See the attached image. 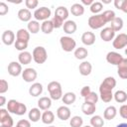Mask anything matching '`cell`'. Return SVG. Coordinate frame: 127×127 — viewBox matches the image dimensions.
Masks as SVG:
<instances>
[{
	"instance_id": "cell-1",
	"label": "cell",
	"mask_w": 127,
	"mask_h": 127,
	"mask_svg": "<svg viewBox=\"0 0 127 127\" xmlns=\"http://www.w3.org/2000/svg\"><path fill=\"white\" fill-rule=\"evenodd\" d=\"M116 86V79L113 76H107L103 79V81L100 83L99 86V93L100 98L103 102H110L113 98L112 89Z\"/></svg>"
},
{
	"instance_id": "cell-2",
	"label": "cell",
	"mask_w": 127,
	"mask_h": 127,
	"mask_svg": "<svg viewBox=\"0 0 127 127\" xmlns=\"http://www.w3.org/2000/svg\"><path fill=\"white\" fill-rule=\"evenodd\" d=\"M7 110L16 115H24L27 112V106L15 99H10L7 102Z\"/></svg>"
},
{
	"instance_id": "cell-3",
	"label": "cell",
	"mask_w": 127,
	"mask_h": 127,
	"mask_svg": "<svg viewBox=\"0 0 127 127\" xmlns=\"http://www.w3.org/2000/svg\"><path fill=\"white\" fill-rule=\"evenodd\" d=\"M48 91L50 93V97L54 100H59L63 97V89L59 81H51L48 84Z\"/></svg>"
},
{
	"instance_id": "cell-4",
	"label": "cell",
	"mask_w": 127,
	"mask_h": 127,
	"mask_svg": "<svg viewBox=\"0 0 127 127\" xmlns=\"http://www.w3.org/2000/svg\"><path fill=\"white\" fill-rule=\"evenodd\" d=\"M32 56H33V60L36 64H44L47 59H48V53H47V50L42 47V46H39V47H36L34 50H33V53H32Z\"/></svg>"
},
{
	"instance_id": "cell-5",
	"label": "cell",
	"mask_w": 127,
	"mask_h": 127,
	"mask_svg": "<svg viewBox=\"0 0 127 127\" xmlns=\"http://www.w3.org/2000/svg\"><path fill=\"white\" fill-rule=\"evenodd\" d=\"M60 44H61V47L62 49L66 52V53H69L71 51H73L76 47V42L74 39H72L71 37L69 36H63L61 37L60 39Z\"/></svg>"
},
{
	"instance_id": "cell-6",
	"label": "cell",
	"mask_w": 127,
	"mask_h": 127,
	"mask_svg": "<svg viewBox=\"0 0 127 127\" xmlns=\"http://www.w3.org/2000/svg\"><path fill=\"white\" fill-rule=\"evenodd\" d=\"M88 26L93 29V30H97V29H100L102 28L106 22L102 16V14H97V15H93V16H90L88 18Z\"/></svg>"
},
{
	"instance_id": "cell-7",
	"label": "cell",
	"mask_w": 127,
	"mask_h": 127,
	"mask_svg": "<svg viewBox=\"0 0 127 127\" xmlns=\"http://www.w3.org/2000/svg\"><path fill=\"white\" fill-rule=\"evenodd\" d=\"M52 12H51V9L48 8V7H41V8H38L35 10L34 12V17L37 21H47L49 20L50 16H51Z\"/></svg>"
},
{
	"instance_id": "cell-8",
	"label": "cell",
	"mask_w": 127,
	"mask_h": 127,
	"mask_svg": "<svg viewBox=\"0 0 127 127\" xmlns=\"http://www.w3.org/2000/svg\"><path fill=\"white\" fill-rule=\"evenodd\" d=\"M0 123L2 126L13 127L14 121H13V118L10 116L9 111L7 109H4V108L0 109Z\"/></svg>"
},
{
	"instance_id": "cell-9",
	"label": "cell",
	"mask_w": 127,
	"mask_h": 127,
	"mask_svg": "<svg viewBox=\"0 0 127 127\" xmlns=\"http://www.w3.org/2000/svg\"><path fill=\"white\" fill-rule=\"evenodd\" d=\"M112 46L116 50H121V49L125 48L127 46V34L121 33V34L117 35L112 42Z\"/></svg>"
},
{
	"instance_id": "cell-10",
	"label": "cell",
	"mask_w": 127,
	"mask_h": 127,
	"mask_svg": "<svg viewBox=\"0 0 127 127\" xmlns=\"http://www.w3.org/2000/svg\"><path fill=\"white\" fill-rule=\"evenodd\" d=\"M37 76H38V73L36 69L33 67H27L22 72V77L26 82H33L34 80H36Z\"/></svg>"
},
{
	"instance_id": "cell-11",
	"label": "cell",
	"mask_w": 127,
	"mask_h": 127,
	"mask_svg": "<svg viewBox=\"0 0 127 127\" xmlns=\"http://www.w3.org/2000/svg\"><path fill=\"white\" fill-rule=\"evenodd\" d=\"M22 64L18 62H11L8 64V73L12 76H18L22 74Z\"/></svg>"
},
{
	"instance_id": "cell-12",
	"label": "cell",
	"mask_w": 127,
	"mask_h": 127,
	"mask_svg": "<svg viewBox=\"0 0 127 127\" xmlns=\"http://www.w3.org/2000/svg\"><path fill=\"white\" fill-rule=\"evenodd\" d=\"M100 38L104 42H110L111 40H114L115 38V31L111 27L103 28L100 32Z\"/></svg>"
},
{
	"instance_id": "cell-13",
	"label": "cell",
	"mask_w": 127,
	"mask_h": 127,
	"mask_svg": "<svg viewBox=\"0 0 127 127\" xmlns=\"http://www.w3.org/2000/svg\"><path fill=\"white\" fill-rule=\"evenodd\" d=\"M123 60V57L119 54V53H116V52H109L107 55H106V61L108 64H111L113 65H118L121 61Z\"/></svg>"
},
{
	"instance_id": "cell-14",
	"label": "cell",
	"mask_w": 127,
	"mask_h": 127,
	"mask_svg": "<svg viewBox=\"0 0 127 127\" xmlns=\"http://www.w3.org/2000/svg\"><path fill=\"white\" fill-rule=\"evenodd\" d=\"M15 34L13 31L11 30H6L3 32L2 34V42L6 45V46H11L13 44H15Z\"/></svg>"
},
{
	"instance_id": "cell-15",
	"label": "cell",
	"mask_w": 127,
	"mask_h": 127,
	"mask_svg": "<svg viewBox=\"0 0 127 127\" xmlns=\"http://www.w3.org/2000/svg\"><path fill=\"white\" fill-rule=\"evenodd\" d=\"M57 116L61 119V120H67V119H70V109L67 107V106H60L58 109H57Z\"/></svg>"
},
{
	"instance_id": "cell-16",
	"label": "cell",
	"mask_w": 127,
	"mask_h": 127,
	"mask_svg": "<svg viewBox=\"0 0 127 127\" xmlns=\"http://www.w3.org/2000/svg\"><path fill=\"white\" fill-rule=\"evenodd\" d=\"M117 73L122 79H127V58H123L121 63L117 65Z\"/></svg>"
},
{
	"instance_id": "cell-17",
	"label": "cell",
	"mask_w": 127,
	"mask_h": 127,
	"mask_svg": "<svg viewBox=\"0 0 127 127\" xmlns=\"http://www.w3.org/2000/svg\"><path fill=\"white\" fill-rule=\"evenodd\" d=\"M63 28H64V32L65 34L71 35V34L75 33V31H76V29H77V26H76V24H75L74 21H72V20H67V21H65V22L64 23Z\"/></svg>"
},
{
	"instance_id": "cell-18",
	"label": "cell",
	"mask_w": 127,
	"mask_h": 127,
	"mask_svg": "<svg viewBox=\"0 0 127 127\" xmlns=\"http://www.w3.org/2000/svg\"><path fill=\"white\" fill-rule=\"evenodd\" d=\"M81 42L85 46H92L95 43V35L92 32H84L81 35Z\"/></svg>"
},
{
	"instance_id": "cell-19",
	"label": "cell",
	"mask_w": 127,
	"mask_h": 127,
	"mask_svg": "<svg viewBox=\"0 0 127 127\" xmlns=\"http://www.w3.org/2000/svg\"><path fill=\"white\" fill-rule=\"evenodd\" d=\"M78 70H79V73L83 76H86V75H89L91 73V70H92V65L89 62L87 61H84L82 62L79 66H78Z\"/></svg>"
},
{
	"instance_id": "cell-20",
	"label": "cell",
	"mask_w": 127,
	"mask_h": 127,
	"mask_svg": "<svg viewBox=\"0 0 127 127\" xmlns=\"http://www.w3.org/2000/svg\"><path fill=\"white\" fill-rule=\"evenodd\" d=\"M38 106L41 110H49V108L52 106V98L47 96L40 97V99L38 100Z\"/></svg>"
},
{
	"instance_id": "cell-21",
	"label": "cell",
	"mask_w": 127,
	"mask_h": 127,
	"mask_svg": "<svg viewBox=\"0 0 127 127\" xmlns=\"http://www.w3.org/2000/svg\"><path fill=\"white\" fill-rule=\"evenodd\" d=\"M18 18L22 21V22H30L31 19H32V13L29 9L27 8H23V9H20L18 11Z\"/></svg>"
},
{
	"instance_id": "cell-22",
	"label": "cell",
	"mask_w": 127,
	"mask_h": 127,
	"mask_svg": "<svg viewBox=\"0 0 127 127\" xmlns=\"http://www.w3.org/2000/svg\"><path fill=\"white\" fill-rule=\"evenodd\" d=\"M32 59H33L32 54L27 52V51L21 52L18 56V61L21 64H29L32 62Z\"/></svg>"
},
{
	"instance_id": "cell-23",
	"label": "cell",
	"mask_w": 127,
	"mask_h": 127,
	"mask_svg": "<svg viewBox=\"0 0 127 127\" xmlns=\"http://www.w3.org/2000/svg\"><path fill=\"white\" fill-rule=\"evenodd\" d=\"M42 92H43V85H42L40 82H35V83H33V84L30 86V88H29V93H30V95H32V96H34V97L41 95Z\"/></svg>"
},
{
	"instance_id": "cell-24",
	"label": "cell",
	"mask_w": 127,
	"mask_h": 127,
	"mask_svg": "<svg viewBox=\"0 0 127 127\" xmlns=\"http://www.w3.org/2000/svg\"><path fill=\"white\" fill-rule=\"evenodd\" d=\"M55 17L61 19L62 21H64L68 17V10L64 6H60L55 11Z\"/></svg>"
},
{
	"instance_id": "cell-25",
	"label": "cell",
	"mask_w": 127,
	"mask_h": 127,
	"mask_svg": "<svg viewBox=\"0 0 127 127\" xmlns=\"http://www.w3.org/2000/svg\"><path fill=\"white\" fill-rule=\"evenodd\" d=\"M70 13L75 16V17H79L81 15H83L84 13V7L82 4H79V3H74L71 5L70 7Z\"/></svg>"
},
{
	"instance_id": "cell-26",
	"label": "cell",
	"mask_w": 127,
	"mask_h": 127,
	"mask_svg": "<svg viewBox=\"0 0 127 127\" xmlns=\"http://www.w3.org/2000/svg\"><path fill=\"white\" fill-rule=\"evenodd\" d=\"M16 40L28 43L30 40V32L26 29H19L16 34Z\"/></svg>"
},
{
	"instance_id": "cell-27",
	"label": "cell",
	"mask_w": 127,
	"mask_h": 127,
	"mask_svg": "<svg viewBox=\"0 0 127 127\" xmlns=\"http://www.w3.org/2000/svg\"><path fill=\"white\" fill-rule=\"evenodd\" d=\"M95 110H96V106L93 103H89V102L84 101V103L81 106V111L85 115H92L95 112Z\"/></svg>"
},
{
	"instance_id": "cell-28",
	"label": "cell",
	"mask_w": 127,
	"mask_h": 127,
	"mask_svg": "<svg viewBox=\"0 0 127 127\" xmlns=\"http://www.w3.org/2000/svg\"><path fill=\"white\" fill-rule=\"evenodd\" d=\"M116 114H117V109H116V107L111 105V106H108V107L104 110L103 117H104V119H106V120H112V119L115 118Z\"/></svg>"
},
{
	"instance_id": "cell-29",
	"label": "cell",
	"mask_w": 127,
	"mask_h": 127,
	"mask_svg": "<svg viewBox=\"0 0 127 127\" xmlns=\"http://www.w3.org/2000/svg\"><path fill=\"white\" fill-rule=\"evenodd\" d=\"M28 117L32 122H38L42 118V113L40 111V108H32L29 111Z\"/></svg>"
},
{
	"instance_id": "cell-30",
	"label": "cell",
	"mask_w": 127,
	"mask_h": 127,
	"mask_svg": "<svg viewBox=\"0 0 127 127\" xmlns=\"http://www.w3.org/2000/svg\"><path fill=\"white\" fill-rule=\"evenodd\" d=\"M42 121H43V123L44 124H47V125H50V124H52L53 122H54V120H55V114L52 112V111H50V110H46L43 114H42Z\"/></svg>"
},
{
	"instance_id": "cell-31",
	"label": "cell",
	"mask_w": 127,
	"mask_h": 127,
	"mask_svg": "<svg viewBox=\"0 0 127 127\" xmlns=\"http://www.w3.org/2000/svg\"><path fill=\"white\" fill-rule=\"evenodd\" d=\"M54 29H55V27H54V23L52 20L44 21L41 25V30L44 34H51Z\"/></svg>"
},
{
	"instance_id": "cell-32",
	"label": "cell",
	"mask_w": 127,
	"mask_h": 127,
	"mask_svg": "<svg viewBox=\"0 0 127 127\" xmlns=\"http://www.w3.org/2000/svg\"><path fill=\"white\" fill-rule=\"evenodd\" d=\"M75 99H76V95H75V93L70 92V91L65 92V93L63 95V97H62L63 102H64V104H66V105H70V104L74 103Z\"/></svg>"
},
{
	"instance_id": "cell-33",
	"label": "cell",
	"mask_w": 127,
	"mask_h": 127,
	"mask_svg": "<svg viewBox=\"0 0 127 127\" xmlns=\"http://www.w3.org/2000/svg\"><path fill=\"white\" fill-rule=\"evenodd\" d=\"M40 23L37 21V20H32L28 23L27 25V29L30 33L32 34H37L39 31H40Z\"/></svg>"
},
{
	"instance_id": "cell-34",
	"label": "cell",
	"mask_w": 127,
	"mask_h": 127,
	"mask_svg": "<svg viewBox=\"0 0 127 127\" xmlns=\"http://www.w3.org/2000/svg\"><path fill=\"white\" fill-rule=\"evenodd\" d=\"M113 97H114V99H115L116 102H118V103H124L127 100V93L124 90H117L113 94Z\"/></svg>"
},
{
	"instance_id": "cell-35",
	"label": "cell",
	"mask_w": 127,
	"mask_h": 127,
	"mask_svg": "<svg viewBox=\"0 0 127 127\" xmlns=\"http://www.w3.org/2000/svg\"><path fill=\"white\" fill-rule=\"evenodd\" d=\"M87 55H88V52L83 47H79L74 50V57L77 60H84L87 57Z\"/></svg>"
},
{
	"instance_id": "cell-36",
	"label": "cell",
	"mask_w": 127,
	"mask_h": 127,
	"mask_svg": "<svg viewBox=\"0 0 127 127\" xmlns=\"http://www.w3.org/2000/svg\"><path fill=\"white\" fill-rule=\"evenodd\" d=\"M115 32L120 31L123 28V20L120 17H115L112 21H111V26H110Z\"/></svg>"
},
{
	"instance_id": "cell-37",
	"label": "cell",
	"mask_w": 127,
	"mask_h": 127,
	"mask_svg": "<svg viewBox=\"0 0 127 127\" xmlns=\"http://www.w3.org/2000/svg\"><path fill=\"white\" fill-rule=\"evenodd\" d=\"M90 125L92 127H102L104 125V120L100 115H94L90 118Z\"/></svg>"
},
{
	"instance_id": "cell-38",
	"label": "cell",
	"mask_w": 127,
	"mask_h": 127,
	"mask_svg": "<svg viewBox=\"0 0 127 127\" xmlns=\"http://www.w3.org/2000/svg\"><path fill=\"white\" fill-rule=\"evenodd\" d=\"M83 124V119L80 117V116H73L70 118L69 120V125L70 127H81Z\"/></svg>"
},
{
	"instance_id": "cell-39",
	"label": "cell",
	"mask_w": 127,
	"mask_h": 127,
	"mask_svg": "<svg viewBox=\"0 0 127 127\" xmlns=\"http://www.w3.org/2000/svg\"><path fill=\"white\" fill-rule=\"evenodd\" d=\"M103 8V5H102V2H99V1H95L92 3V5L90 6V11L91 13H93L94 15H97L99 12H101Z\"/></svg>"
},
{
	"instance_id": "cell-40",
	"label": "cell",
	"mask_w": 127,
	"mask_h": 127,
	"mask_svg": "<svg viewBox=\"0 0 127 127\" xmlns=\"http://www.w3.org/2000/svg\"><path fill=\"white\" fill-rule=\"evenodd\" d=\"M102 16H103V18H104V20H105L106 23H109V22L111 23V21L116 17L115 16V12L112 11V10H105L102 13Z\"/></svg>"
},
{
	"instance_id": "cell-41",
	"label": "cell",
	"mask_w": 127,
	"mask_h": 127,
	"mask_svg": "<svg viewBox=\"0 0 127 127\" xmlns=\"http://www.w3.org/2000/svg\"><path fill=\"white\" fill-rule=\"evenodd\" d=\"M84 101H85V102H89V103L96 104L97 101H98V95H97L95 92L91 91L86 97H84Z\"/></svg>"
},
{
	"instance_id": "cell-42",
	"label": "cell",
	"mask_w": 127,
	"mask_h": 127,
	"mask_svg": "<svg viewBox=\"0 0 127 127\" xmlns=\"http://www.w3.org/2000/svg\"><path fill=\"white\" fill-rule=\"evenodd\" d=\"M14 46H15L16 50H18V51H21V52H24V51L27 49V47H28V43H26V42H23V41H19V40H16V41H15V44H14Z\"/></svg>"
},
{
	"instance_id": "cell-43",
	"label": "cell",
	"mask_w": 127,
	"mask_h": 127,
	"mask_svg": "<svg viewBox=\"0 0 127 127\" xmlns=\"http://www.w3.org/2000/svg\"><path fill=\"white\" fill-rule=\"evenodd\" d=\"M38 4H39V1L38 0H26L25 1V5H26V7H27V9H35V8H37V6H38Z\"/></svg>"
},
{
	"instance_id": "cell-44",
	"label": "cell",
	"mask_w": 127,
	"mask_h": 127,
	"mask_svg": "<svg viewBox=\"0 0 127 127\" xmlns=\"http://www.w3.org/2000/svg\"><path fill=\"white\" fill-rule=\"evenodd\" d=\"M8 90V82L5 79L0 80V93L3 94Z\"/></svg>"
},
{
	"instance_id": "cell-45",
	"label": "cell",
	"mask_w": 127,
	"mask_h": 127,
	"mask_svg": "<svg viewBox=\"0 0 127 127\" xmlns=\"http://www.w3.org/2000/svg\"><path fill=\"white\" fill-rule=\"evenodd\" d=\"M9 11V8H8V5L5 3V2H1L0 3V15L1 16H4L8 13Z\"/></svg>"
},
{
	"instance_id": "cell-46",
	"label": "cell",
	"mask_w": 127,
	"mask_h": 127,
	"mask_svg": "<svg viewBox=\"0 0 127 127\" xmlns=\"http://www.w3.org/2000/svg\"><path fill=\"white\" fill-rule=\"evenodd\" d=\"M15 127H31V123L29 120H26V119H21L17 122L16 126Z\"/></svg>"
},
{
	"instance_id": "cell-47",
	"label": "cell",
	"mask_w": 127,
	"mask_h": 127,
	"mask_svg": "<svg viewBox=\"0 0 127 127\" xmlns=\"http://www.w3.org/2000/svg\"><path fill=\"white\" fill-rule=\"evenodd\" d=\"M119 114L122 118L127 119V104H123L120 108H119Z\"/></svg>"
},
{
	"instance_id": "cell-48",
	"label": "cell",
	"mask_w": 127,
	"mask_h": 127,
	"mask_svg": "<svg viewBox=\"0 0 127 127\" xmlns=\"http://www.w3.org/2000/svg\"><path fill=\"white\" fill-rule=\"evenodd\" d=\"M52 21H53V23H54V27L57 28V29L64 26V21H62L61 19H59V18H57V17H55V16H54V18H53Z\"/></svg>"
},
{
	"instance_id": "cell-49",
	"label": "cell",
	"mask_w": 127,
	"mask_h": 127,
	"mask_svg": "<svg viewBox=\"0 0 127 127\" xmlns=\"http://www.w3.org/2000/svg\"><path fill=\"white\" fill-rule=\"evenodd\" d=\"M91 92V89H90V86H88V85H85V86H83L82 88H81V90H80V95L82 96V97H86L89 93Z\"/></svg>"
},
{
	"instance_id": "cell-50",
	"label": "cell",
	"mask_w": 127,
	"mask_h": 127,
	"mask_svg": "<svg viewBox=\"0 0 127 127\" xmlns=\"http://www.w3.org/2000/svg\"><path fill=\"white\" fill-rule=\"evenodd\" d=\"M123 1L124 0H114V6L115 8L121 10V7H122V4H123Z\"/></svg>"
},
{
	"instance_id": "cell-51",
	"label": "cell",
	"mask_w": 127,
	"mask_h": 127,
	"mask_svg": "<svg viewBox=\"0 0 127 127\" xmlns=\"http://www.w3.org/2000/svg\"><path fill=\"white\" fill-rule=\"evenodd\" d=\"M121 11H123L124 13L127 14V0H124V1H123L122 7H121Z\"/></svg>"
},
{
	"instance_id": "cell-52",
	"label": "cell",
	"mask_w": 127,
	"mask_h": 127,
	"mask_svg": "<svg viewBox=\"0 0 127 127\" xmlns=\"http://www.w3.org/2000/svg\"><path fill=\"white\" fill-rule=\"evenodd\" d=\"M6 103V98L4 95H0V106L2 107L4 104Z\"/></svg>"
},
{
	"instance_id": "cell-53",
	"label": "cell",
	"mask_w": 127,
	"mask_h": 127,
	"mask_svg": "<svg viewBox=\"0 0 127 127\" xmlns=\"http://www.w3.org/2000/svg\"><path fill=\"white\" fill-rule=\"evenodd\" d=\"M81 3L82 4H84V5H92V3H93V1L92 0H81Z\"/></svg>"
},
{
	"instance_id": "cell-54",
	"label": "cell",
	"mask_w": 127,
	"mask_h": 127,
	"mask_svg": "<svg viewBox=\"0 0 127 127\" xmlns=\"http://www.w3.org/2000/svg\"><path fill=\"white\" fill-rule=\"evenodd\" d=\"M116 127H127V123H120Z\"/></svg>"
},
{
	"instance_id": "cell-55",
	"label": "cell",
	"mask_w": 127,
	"mask_h": 127,
	"mask_svg": "<svg viewBox=\"0 0 127 127\" xmlns=\"http://www.w3.org/2000/svg\"><path fill=\"white\" fill-rule=\"evenodd\" d=\"M111 1H109V0H103L102 1V3H105V4H108V3H110Z\"/></svg>"
},
{
	"instance_id": "cell-56",
	"label": "cell",
	"mask_w": 127,
	"mask_h": 127,
	"mask_svg": "<svg viewBox=\"0 0 127 127\" xmlns=\"http://www.w3.org/2000/svg\"><path fill=\"white\" fill-rule=\"evenodd\" d=\"M125 55L127 56V48H126V50H125Z\"/></svg>"
},
{
	"instance_id": "cell-57",
	"label": "cell",
	"mask_w": 127,
	"mask_h": 127,
	"mask_svg": "<svg viewBox=\"0 0 127 127\" xmlns=\"http://www.w3.org/2000/svg\"><path fill=\"white\" fill-rule=\"evenodd\" d=\"M84 127H92V126H88V125H86V126H84Z\"/></svg>"
},
{
	"instance_id": "cell-58",
	"label": "cell",
	"mask_w": 127,
	"mask_h": 127,
	"mask_svg": "<svg viewBox=\"0 0 127 127\" xmlns=\"http://www.w3.org/2000/svg\"><path fill=\"white\" fill-rule=\"evenodd\" d=\"M48 127H56V126H52V125H51V126H48Z\"/></svg>"
},
{
	"instance_id": "cell-59",
	"label": "cell",
	"mask_w": 127,
	"mask_h": 127,
	"mask_svg": "<svg viewBox=\"0 0 127 127\" xmlns=\"http://www.w3.org/2000/svg\"><path fill=\"white\" fill-rule=\"evenodd\" d=\"M0 127H6V126H2V125H1V126H0Z\"/></svg>"
}]
</instances>
